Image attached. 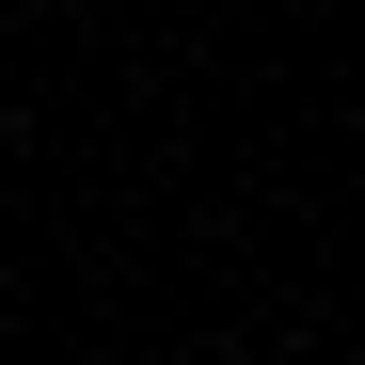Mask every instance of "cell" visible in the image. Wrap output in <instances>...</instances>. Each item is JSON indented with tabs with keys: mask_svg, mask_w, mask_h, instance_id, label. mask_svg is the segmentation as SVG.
I'll use <instances>...</instances> for the list:
<instances>
[{
	"mask_svg": "<svg viewBox=\"0 0 365 365\" xmlns=\"http://www.w3.org/2000/svg\"><path fill=\"white\" fill-rule=\"evenodd\" d=\"M32 16H48V0H32Z\"/></svg>",
	"mask_w": 365,
	"mask_h": 365,
	"instance_id": "cell-1",
	"label": "cell"
}]
</instances>
